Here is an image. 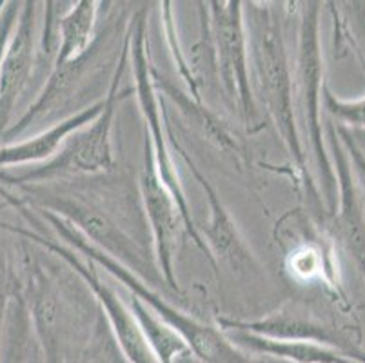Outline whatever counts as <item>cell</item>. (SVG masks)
<instances>
[{"label": "cell", "instance_id": "1", "mask_svg": "<svg viewBox=\"0 0 365 363\" xmlns=\"http://www.w3.org/2000/svg\"><path fill=\"white\" fill-rule=\"evenodd\" d=\"M131 16L128 19L120 13L109 19L104 28L97 31L91 46L78 58L55 66L35 102L22 113L15 124H11L0 145L19 142L28 131L35 135L41 131L44 122L53 126L75 113H81L76 108L78 102H86L88 108L102 102L97 98L98 88L102 82L111 86L115 78L129 35Z\"/></svg>", "mask_w": 365, "mask_h": 363}, {"label": "cell", "instance_id": "2", "mask_svg": "<svg viewBox=\"0 0 365 363\" xmlns=\"http://www.w3.org/2000/svg\"><path fill=\"white\" fill-rule=\"evenodd\" d=\"M244 13L255 100L274 124L298 171L309 178L294 111V80L280 9L269 2H244Z\"/></svg>", "mask_w": 365, "mask_h": 363}, {"label": "cell", "instance_id": "3", "mask_svg": "<svg viewBox=\"0 0 365 363\" xmlns=\"http://www.w3.org/2000/svg\"><path fill=\"white\" fill-rule=\"evenodd\" d=\"M21 191L19 198L6 193L4 198L13 208L26 205L31 209L53 213L81 232L89 244L104 251L111 258L120 262L133 272H137L145 282L162 280L157 267V260L153 252H148L144 240L131 235L124 220L113 215L101 200L89 196L88 191L75 189V185L66 184H42L16 188Z\"/></svg>", "mask_w": 365, "mask_h": 363}, {"label": "cell", "instance_id": "4", "mask_svg": "<svg viewBox=\"0 0 365 363\" xmlns=\"http://www.w3.org/2000/svg\"><path fill=\"white\" fill-rule=\"evenodd\" d=\"M133 19V16H131ZM131 58V26L124 44L118 69L115 73L108 95L104 96V109L91 124L73 133L58 155L44 164L21 168L19 171H0V180L4 185L24 188V185H42L53 182H68L73 176H88L108 173L115 168L113 153V126L117 116V106L129 91H120V82Z\"/></svg>", "mask_w": 365, "mask_h": 363}, {"label": "cell", "instance_id": "5", "mask_svg": "<svg viewBox=\"0 0 365 363\" xmlns=\"http://www.w3.org/2000/svg\"><path fill=\"white\" fill-rule=\"evenodd\" d=\"M298 26L297 73H294V111L300 135L309 142L314 165L320 173L322 195L329 211L336 209V176L322 126L324 55L320 42V2H302Z\"/></svg>", "mask_w": 365, "mask_h": 363}, {"label": "cell", "instance_id": "6", "mask_svg": "<svg viewBox=\"0 0 365 363\" xmlns=\"http://www.w3.org/2000/svg\"><path fill=\"white\" fill-rule=\"evenodd\" d=\"M148 51V9L140 8L133 13L131 19V66L133 76H135V96H137L142 116H144L145 126H148V145L151 149L162 184L177 202L182 222H184V229L191 236L195 245L207 256V260L215 267V262L211 258L207 245H205L204 236L198 232V227L195 225V220L191 216L187 196H185L180 173H178L177 158L171 153L173 145L171 138H169V124L164 111H162V102L157 91V82H155V69H153Z\"/></svg>", "mask_w": 365, "mask_h": 363}, {"label": "cell", "instance_id": "7", "mask_svg": "<svg viewBox=\"0 0 365 363\" xmlns=\"http://www.w3.org/2000/svg\"><path fill=\"white\" fill-rule=\"evenodd\" d=\"M0 229L8 231L9 235L19 236L22 240H28L31 244L38 245L41 249L48 251L49 255L61 258L78 278L82 284L89 289L95 300H97L98 307L104 312L106 322L109 325L113 338L117 342L118 349H120L122 356L128 363H160L155 356V352L149 347L148 339H145L144 332H142L140 325H138L137 318L133 316L131 309L125 304L124 300L117 295L115 289L109 287L106 282H102L97 271L93 269V264H86V260L76 255L71 247L61 242H53V240L44 238L42 235L29 231V229L19 227V225L8 224L0 220Z\"/></svg>", "mask_w": 365, "mask_h": 363}, {"label": "cell", "instance_id": "8", "mask_svg": "<svg viewBox=\"0 0 365 363\" xmlns=\"http://www.w3.org/2000/svg\"><path fill=\"white\" fill-rule=\"evenodd\" d=\"M207 15L215 49V69L218 71L222 89L233 106H237L245 124H258V104L249 71L244 2H207Z\"/></svg>", "mask_w": 365, "mask_h": 363}, {"label": "cell", "instance_id": "9", "mask_svg": "<svg viewBox=\"0 0 365 363\" xmlns=\"http://www.w3.org/2000/svg\"><path fill=\"white\" fill-rule=\"evenodd\" d=\"M38 2H22L4 56L0 62V144L11 128L19 100L31 84L35 69L41 66V20Z\"/></svg>", "mask_w": 365, "mask_h": 363}, {"label": "cell", "instance_id": "10", "mask_svg": "<svg viewBox=\"0 0 365 363\" xmlns=\"http://www.w3.org/2000/svg\"><path fill=\"white\" fill-rule=\"evenodd\" d=\"M138 188H140L142 209L145 215V224L151 232L153 252L158 271L173 291H180L175 275V255L178 249L180 225H184V222L177 202L162 184L148 142H145L144 165H142Z\"/></svg>", "mask_w": 365, "mask_h": 363}, {"label": "cell", "instance_id": "11", "mask_svg": "<svg viewBox=\"0 0 365 363\" xmlns=\"http://www.w3.org/2000/svg\"><path fill=\"white\" fill-rule=\"evenodd\" d=\"M325 142L336 176V236L365 282V198L354 176L353 165L333 120L325 124Z\"/></svg>", "mask_w": 365, "mask_h": 363}, {"label": "cell", "instance_id": "12", "mask_svg": "<svg viewBox=\"0 0 365 363\" xmlns=\"http://www.w3.org/2000/svg\"><path fill=\"white\" fill-rule=\"evenodd\" d=\"M218 329H242V331L255 332V334L267 336L273 339H289V342H317V344L329 345L340 349L347 354L354 356L365 363V352L360 351L353 342L325 322L318 319L307 311L297 307L280 309L277 312L258 319H235L218 316Z\"/></svg>", "mask_w": 365, "mask_h": 363}, {"label": "cell", "instance_id": "13", "mask_svg": "<svg viewBox=\"0 0 365 363\" xmlns=\"http://www.w3.org/2000/svg\"><path fill=\"white\" fill-rule=\"evenodd\" d=\"M169 138H171V145L175 151H178V155L184 158L185 165L189 168V171L193 173L195 180H197L200 188L204 189L205 196H207L209 202V222L207 227H205V236L204 242L207 245L209 252H211V258L215 262V269H218V260L229 264L233 269H247L255 264V256L251 252V249L245 245L244 238L238 232V227L235 225L233 218L225 211L224 204L218 198L217 191L211 185L207 178L200 173V169L195 165V162L189 158L187 151L182 148L178 142H175V136H173L171 128H169Z\"/></svg>", "mask_w": 365, "mask_h": 363}, {"label": "cell", "instance_id": "14", "mask_svg": "<svg viewBox=\"0 0 365 363\" xmlns=\"http://www.w3.org/2000/svg\"><path fill=\"white\" fill-rule=\"evenodd\" d=\"M104 109V100L81 113L68 116V118L49 126L44 131L35 133L28 138H21L13 144L0 145V171L6 169L31 168V165L44 164L55 158L66 140L76 133L78 129L86 128L97 118Z\"/></svg>", "mask_w": 365, "mask_h": 363}, {"label": "cell", "instance_id": "15", "mask_svg": "<svg viewBox=\"0 0 365 363\" xmlns=\"http://www.w3.org/2000/svg\"><path fill=\"white\" fill-rule=\"evenodd\" d=\"M227 342L238 351L255 358L274 359L284 363H364L354 356L317 344V342H289V339H273L242 329H220Z\"/></svg>", "mask_w": 365, "mask_h": 363}, {"label": "cell", "instance_id": "16", "mask_svg": "<svg viewBox=\"0 0 365 363\" xmlns=\"http://www.w3.org/2000/svg\"><path fill=\"white\" fill-rule=\"evenodd\" d=\"M98 6L101 4L95 0H81L62 13L58 20V51L55 66L78 58L91 46L97 35V19L101 11Z\"/></svg>", "mask_w": 365, "mask_h": 363}, {"label": "cell", "instance_id": "17", "mask_svg": "<svg viewBox=\"0 0 365 363\" xmlns=\"http://www.w3.org/2000/svg\"><path fill=\"white\" fill-rule=\"evenodd\" d=\"M133 316L137 318L149 347L155 352L160 363H177L184 356H193L187 342L178 334L169 324H165L160 316H157L148 305H144L138 298L129 296L128 302Z\"/></svg>", "mask_w": 365, "mask_h": 363}, {"label": "cell", "instance_id": "18", "mask_svg": "<svg viewBox=\"0 0 365 363\" xmlns=\"http://www.w3.org/2000/svg\"><path fill=\"white\" fill-rule=\"evenodd\" d=\"M318 236L304 240L294 244L285 256V269L289 276L300 284H313L317 280H324L325 284L338 292V282L334 280L333 258L327 255L324 244L318 242Z\"/></svg>", "mask_w": 365, "mask_h": 363}, {"label": "cell", "instance_id": "19", "mask_svg": "<svg viewBox=\"0 0 365 363\" xmlns=\"http://www.w3.org/2000/svg\"><path fill=\"white\" fill-rule=\"evenodd\" d=\"M33 345H35V332H33L31 316L21 284V287L13 295L8 309L2 347H0V363H29Z\"/></svg>", "mask_w": 365, "mask_h": 363}, {"label": "cell", "instance_id": "20", "mask_svg": "<svg viewBox=\"0 0 365 363\" xmlns=\"http://www.w3.org/2000/svg\"><path fill=\"white\" fill-rule=\"evenodd\" d=\"M8 231L0 229V347H2V336H4L6 318L11 304L13 295L22 284V275L16 269V260L13 258L11 249L6 242Z\"/></svg>", "mask_w": 365, "mask_h": 363}, {"label": "cell", "instance_id": "21", "mask_svg": "<svg viewBox=\"0 0 365 363\" xmlns=\"http://www.w3.org/2000/svg\"><path fill=\"white\" fill-rule=\"evenodd\" d=\"M78 363H128L109 331L104 312L98 315L91 338H89Z\"/></svg>", "mask_w": 365, "mask_h": 363}, {"label": "cell", "instance_id": "22", "mask_svg": "<svg viewBox=\"0 0 365 363\" xmlns=\"http://www.w3.org/2000/svg\"><path fill=\"white\" fill-rule=\"evenodd\" d=\"M171 2H162L160 9H162V22H164V33H165V40H168V46L171 49L173 60H175V64H177L178 71H180V76L184 78L185 86H187L189 96H193V100L197 104L202 106V96H200V84H198V78L195 76L193 68L189 64L187 60H185L184 51L180 48V42H178V35H177V26H175V15H173V8Z\"/></svg>", "mask_w": 365, "mask_h": 363}, {"label": "cell", "instance_id": "23", "mask_svg": "<svg viewBox=\"0 0 365 363\" xmlns=\"http://www.w3.org/2000/svg\"><path fill=\"white\" fill-rule=\"evenodd\" d=\"M322 104L336 126L347 129H365V96L358 100H341L324 86Z\"/></svg>", "mask_w": 365, "mask_h": 363}, {"label": "cell", "instance_id": "24", "mask_svg": "<svg viewBox=\"0 0 365 363\" xmlns=\"http://www.w3.org/2000/svg\"><path fill=\"white\" fill-rule=\"evenodd\" d=\"M336 133H338V136H340L345 151H347V155H349L354 176H356V182H358V185H360L361 193H364V198H365V151L361 149V145L358 144V140L354 138V133L351 131V129L336 126Z\"/></svg>", "mask_w": 365, "mask_h": 363}, {"label": "cell", "instance_id": "25", "mask_svg": "<svg viewBox=\"0 0 365 363\" xmlns=\"http://www.w3.org/2000/svg\"><path fill=\"white\" fill-rule=\"evenodd\" d=\"M21 8L22 2H6L2 11H0V62H2V56H4L9 36H11L13 29H15Z\"/></svg>", "mask_w": 365, "mask_h": 363}, {"label": "cell", "instance_id": "26", "mask_svg": "<svg viewBox=\"0 0 365 363\" xmlns=\"http://www.w3.org/2000/svg\"><path fill=\"white\" fill-rule=\"evenodd\" d=\"M29 363H44L41 349H38V345H36V339H35V345H33V352H31V359H29Z\"/></svg>", "mask_w": 365, "mask_h": 363}, {"label": "cell", "instance_id": "27", "mask_svg": "<svg viewBox=\"0 0 365 363\" xmlns=\"http://www.w3.org/2000/svg\"><path fill=\"white\" fill-rule=\"evenodd\" d=\"M262 363H284V362H274V359H265V358H260Z\"/></svg>", "mask_w": 365, "mask_h": 363}, {"label": "cell", "instance_id": "28", "mask_svg": "<svg viewBox=\"0 0 365 363\" xmlns=\"http://www.w3.org/2000/svg\"><path fill=\"white\" fill-rule=\"evenodd\" d=\"M198 363H200V362H198Z\"/></svg>", "mask_w": 365, "mask_h": 363}]
</instances>
